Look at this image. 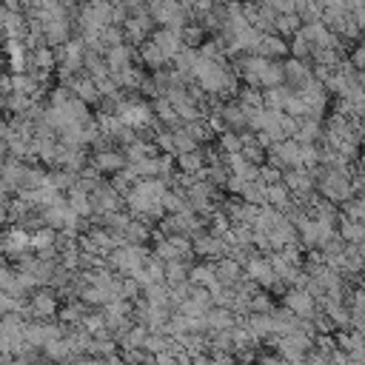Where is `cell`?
<instances>
[{
    "label": "cell",
    "instance_id": "cell-1",
    "mask_svg": "<svg viewBox=\"0 0 365 365\" xmlns=\"http://www.w3.org/2000/svg\"><path fill=\"white\" fill-rule=\"evenodd\" d=\"M145 11L163 29H182L188 23V11L182 9L180 0H148L145 3Z\"/></svg>",
    "mask_w": 365,
    "mask_h": 365
},
{
    "label": "cell",
    "instance_id": "cell-2",
    "mask_svg": "<svg viewBox=\"0 0 365 365\" xmlns=\"http://www.w3.org/2000/svg\"><path fill=\"white\" fill-rule=\"evenodd\" d=\"M240 71L254 86H277L282 80V66H277V63H271L265 57H248Z\"/></svg>",
    "mask_w": 365,
    "mask_h": 365
},
{
    "label": "cell",
    "instance_id": "cell-3",
    "mask_svg": "<svg viewBox=\"0 0 365 365\" xmlns=\"http://www.w3.org/2000/svg\"><path fill=\"white\" fill-rule=\"evenodd\" d=\"M83 57H86V46H83V43H63V46L57 48V54H54L60 71L68 74V77L83 66Z\"/></svg>",
    "mask_w": 365,
    "mask_h": 365
},
{
    "label": "cell",
    "instance_id": "cell-4",
    "mask_svg": "<svg viewBox=\"0 0 365 365\" xmlns=\"http://www.w3.org/2000/svg\"><path fill=\"white\" fill-rule=\"evenodd\" d=\"M151 43H154L168 60H174V57L185 48V46H182V34H180V29H160V31H154Z\"/></svg>",
    "mask_w": 365,
    "mask_h": 365
},
{
    "label": "cell",
    "instance_id": "cell-5",
    "mask_svg": "<svg viewBox=\"0 0 365 365\" xmlns=\"http://www.w3.org/2000/svg\"><path fill=\"white\" fill-rule=\"evenodd\" d=\"M0 242H3V251H6V254H11V257H23V251L31 245V234H26L23 228H11Z\"/></svg>",
    "mask_w": 365,
    "mask_h": 365
},
{
    "label": "cell",
    "instance_id": "cell-6",
    "mask_svg": "<svg viewBox=\"0 0 365 365\" xmlns=\"http://www.w3.org/2000/svg\"><path fill=\"white\" fill-rule=\"evenodd\" d=\"M54 308H57V302H54V297L48 294V291H40V294H34L31 299H29V317H34V319H46V317H51L54 314Z\"/></svg>",
    "mask_w": 365,
    "mask_h": 365
},
{
    "label": "cell",
    "instance_id": "cell-7",
    "mask_svg": "<svg viewBox=\"0 0 365 365\" xmlns=\"http://www.w3.org/2000/svg\"><path fill=\"white\" fill-rule=\"evenodd\" d=\"M120 120L125 125H145L151 120V111L145 103H125V106H120Z\"/></svg>",
    "mask_w": 365,
    "mask_h": 365
},
{
    "label": "cell",
    "instance_id": "cell-8",
    "mask_svg": "<svg viewBox=\"0 0 365 365\" xmlns=\"http://www.w3.org/2000/svg\"><path fill=\"white\" fill-rule=\"evenodd\" d=\"M254 51H257V57L271 60V57L285 54V43H282V37H277V34H259V40H257Z\"/></svg>",
    "mask_w": 365,
    "mask_h": 365
},
{
    "label": "cell",
    "instance_id": "cell-9",
    "mask_svg": "<svg viewBox=\"0 0 365 365\" xmlns=\"http://www.w3.org/2000/svg\"><path fill=\"white\" fill-rule=\"evenodd\" d=\"M54 228H37L34 234H31V248H37L40 251V257H46V254H51L54 251Z\"/></svg>",
    "mask_w": 365,
    "mask_h": 365
},
{
    "label": "cell",
    "instance_id": "cell-10",
    "mask_svg": "<svg viewBox=\"0 0 365 365\" xmlns=\"http://www.w3.org/2000/svg\"><path fill=\"white\" fill-rule=\"evenodd\" d=\"M277 163H288V165H297L299 163V145L297 143H279L271 154Z\"/></svg>",
    "mask_w": 365,
    "mask_h": 365
},
{
    "label": "cell",
    "instance_id": "cell-11",
    "mask_svg": "<svg viewBox=\"0 0 365 365\" xmlns=\"http://www.w3.org/2000/svg\"><path fill=\"white\" fill-rule=\"evenodd\" d=\"M94 165H97L100 171H120L125 163H123V157H120L117 151H100V154L94 157Z\"/></svg>",
    "mask_w": 365,
    "mask_h": 365
},
{
    "label": "cell",
    "instance_id": "cell-12",
    "mask_svg": "<svg viewBox=\"0 0 365 365\" xmlns=\"http://www.w3.org/2000/svg\"><path fill=\"white\" fill-rule=\"evenodd\" d=\"M140 54H143V60H145V63H148L151 68H160V66H163V63L168 60V57H165V54H163V51H160V48H157V46L151 43V40H148V43L143 46V51H140Z\"/></svg>",
    "mask_w": 365,
    "mask_h": 365
},
{
    "label": "cell",
    "instance_id": "cell-13",
    "mask_svg": "<svg viewBox=\"0 0 365 365\" xmlns=\"http://www.w3.org/2000/svg\"><path fill=\"white\" fill-rule=\"evenodd\" d=\"M274 29L282 34H297L299 31V14H279Z\"/></svg>",
    "mask_w": 365,
    "mask_h": 365
},
{
    "label": "cell",
    "instance_id": "cell-14",
    "mask_svg": "<svg viewBox=\"0 0 365 365\" xmlns=\"http://www.w3.org/2000/svg\"><path fill=\"white\" fill-rule=\"evenodd\" d=\"M180 165H182L185 171H197V168H200V157H197L194 151H185V154L180 157Z\"/></svg>",
    "mask_w": 365,
    "mask_h": 365
},
{
    "label": "cell",
    "instance_id": "cell-15",
    "mask_svg": "<svg viewBox=\"0 0 365 365\" xmlns=\"http://www.w3.org/2000/svg\"><path fill=\"white\" fill-rule=\"evenodd\" d=\"M197 248H200L202 254H217V248H220V242L208 237V240H200V242H197Z\"/></svg>",
    "mask_w": 365,
    "mask_h": 365
},
{
    "label": "cell",
    "instance_id": "cell-16",
    "mask_svg": "<svg viewBox=\"0 0 365 365\" xmlns=\"http://www.w3.org/2000/svg\"><path fill=\"white\" fill-rule=\"evenodd\" d=\"M222 148H231V151H237V148H242V143L237 140V134H222Z\"/></svg>",
    "mask_w": 365,
    "mask_h": 365
},
{
    "label": "cell",
    "instance_id": "cell-17",
    "mask_svg": "<svg viewBox=\"0 0 365 365\" xmlns=\"http://www.w3.org/2000/svg\"><path fill=\"white\" fill-rule=\"evenodd\" d=\"M83 3H103V0H83Z\"/></svg>",
    "mask_w": 365,
    "mask_h": 365
}]
</instances>
